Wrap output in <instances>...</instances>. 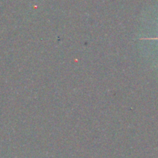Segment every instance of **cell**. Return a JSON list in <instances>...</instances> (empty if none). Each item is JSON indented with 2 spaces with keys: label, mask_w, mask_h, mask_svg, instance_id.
<instances>
[{
  "label": "cell",
  "mask_w": 158,
  "mask_h": 158,
  "mask_svg": "<svg viewBox=\"0 0 158 158\" xmlns=\"http://www.w3.org/2000/svg\"><path fill=\"white\" fill-rule=\"evenodd\" d=\"M143 40H158V37H154V38H143Z\"/></svg>",
  "instance_id": "cell-1"
}]
</instances>
